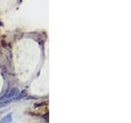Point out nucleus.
Returning a JSON list of instances; mask_svg holds the SVG:
<instances>
[{
    "label": "nucleus",
    "instance_id": "1",
    "mask_svg": "<svg viewBox=\"0 0 131 123\" xmlns=\"http://www.w3.org/2000/svg\"><path fill=\"white\" fill-rule=\"evenodd\" d=\"M19 94V90L17 88H14V89H12L11 90H9L8 92L4 96L0 98V100L3 101V104H6L7 101L12 99V98H16L17 96V94Z\"/></svg>",
    "mask_w": 131,
    "mask_h": 123
},
{
    "label": "nucleus",
    "instance_id": "3",
    "mask_svg": "<svg viewBox=\"0 0 131 123\" xmlns=\"http://www.w3.org/2000/svg\"><path fill=\"white\" fill-rule=\"evenodd\" d=\"M26 91L25 90H22L21 92V94H19V96H17L16 98H17V99H21V98H25V97H26Z\"/></svg>",
    "mask_w": 131,
    "mask_h": 123
},
{
    "label": "nucleus",
    "instance_id": "2",
    "mask_svg": "<svg viewBox=\"0 0 131 123\" xmlns=\"http://www.w3.org/2000/svg\"><path fill=\"white\" fill-rule=\"evenodd\" d=\"M12 113H9L2 119V122L3 123H10L12 122Z\"/></svg>",
    "mask_w": 131,
    "mask_h": 123
}]
</instances>
